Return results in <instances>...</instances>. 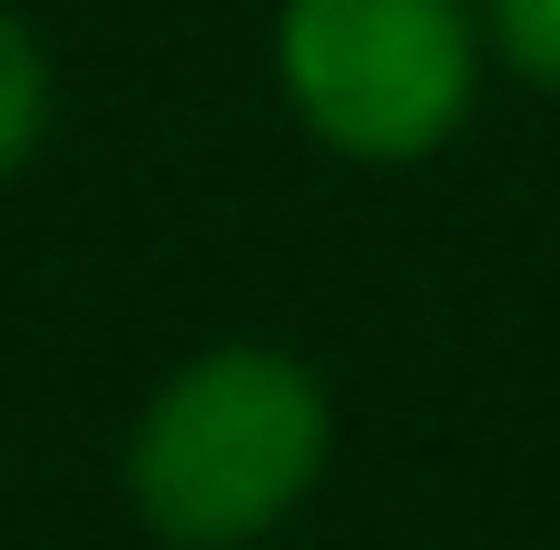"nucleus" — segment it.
I'll return each instance as SVG.
<instances>
[{"instance_id": "f257e3e1", "label": "nucleus", "mask_w": 560, "mask_h": 550, "mask_svg": "<svg viewBox=\"0 0 560 550\" xmlns=\"http://www.w3.org/2000/svg\"><path fill=\"white\" fill-rule=\"evenodd\" d=\"M335 463V394L285 344L187 354L128 423V502L167 550H246Z\"/></svg>"}, {"instance_id": "f03ea898", "label": "nucleus", "mask_w": 560, "mask_h": 550, "mask_svg": "<svg viewBox=\"0 0 560 550\" xmlns=\"http://www.w3.org/2000/svg\"><path fill=\"white\" fill-rule=\"evenodd\" d=\"M276 89L295 128L354 167L433 157L482 89L472 0H276Z\"/></svg>"}, {"instance_id": "20e7f679", "label": "nucleus", "mask_w": 560, "mask_h": 550, "mask_svg": "<svg viewBox=\"0 0 560 550\" xmlns=\"http://www.w3.org/2000/svg\"><path fill=\"white\" fill-rule=\"evenodd\" d=\"M482 30L512 59V79H532L541 98H560V0H482Z\"/></svg>"}, {"instance_id": "7ed1b4c3", "label": "nucleus", "mask_w": 560, "mask_h": 550, "mask_svg": "<svg viewBox=\"0 0 560 550\" xmlns=\"http://www.w3.org/2000/svg\"><path fill=\"white\" fill-rule=\"evenodd\" d=\"M59 128V69H49V39L0 0V187L49 148Z\"/></svg>"}]
</instances>
